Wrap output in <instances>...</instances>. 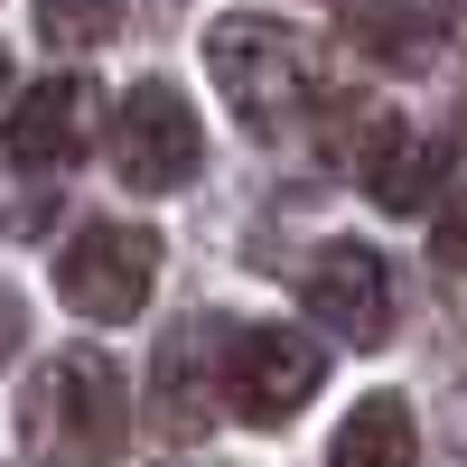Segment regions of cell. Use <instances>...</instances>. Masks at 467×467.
I'll return each instance as SVG.
<instances>
[{"label":"cell","mask_w":467,"mask_h":467,"mask_svg":"<svg viewBox=\"0 0 467 467\" xmlns=\"http://www.w3.org/2000/svg\"><path fill=\"white\" fill-rule=\"evenodd\" d=\"M327 467H420L411 402H402V393H365L356 411L337 420V449H327Z\"/></svg>","instance_id":"11"},{"label":"cell","mask_w":467,"mask_h":467,"mask_svg":"<svg viewBox=\"0 0 467 467\" xmlns=\"http://www.w3.org/2000/svg\"><path fill=\"white\" fill-rule=\"evenodd\" d=\"M206 66H215V94L244 112L253 131H290V122H299V103H308V57H299L290 28H271V19H215Z\"/></svg>","instance_id":"2"},{"label":"cell","mask_w":467,"mask_h":467,"mask_svg":"<svg viewBox=\"0 0 467 467\" xmlns=\"http://www.w3.org/2000/svg\"><path fill=\"white\" fill-rule=\"evenodd\" d=\"M431 253H440L449 271H467V187H449V197H440V215H431Z\"/></svg>","instance_id":"13"},{"label":"cell","mask_w":467,"mask_h":467,"mask_svg":"<svg viewBox=\"0 0 467 467\" xmlns=\"http://www.w3.org/2000/svg\"><path fill=\"white\" fill-rule=\"evenodd\" d=\"M150 281H160V234L150 224H85L66 244V262H57V290H66V308L75 318H94V327H122V318H140L150 308Z\"/></svg>","instance_id":"4"},{"label":"cell","mask_w":467,"mask_h":467,"mask_svg":"<svg viewBox=\"0 0 467 467\" xmlns=\"http://www.w3.org/2000/svg\"><path fill=\"white\" fill-rule=\"evenodd\" d=\"M206 160V131L197 112L178 103V85H160V75H140V85L112 103V178L140 187V197H169V187H187Z\"/></svg>","instance_id":"3"},{"label":"cell","mask_w":467,"mask_h":467,"mask_svg":"<svg viewBox=\"0 0 467 467\" xmlns=\"http://www.w3.org/2000/svg\"><path fill=\"white\" fill-rule=\"evenodd\" d=\"M19 337H28V308H19L10 290H0V365H10V356H19Z\"/></svg>","instance_id":"14"},{"label":"cell","mask_w":467,"mask_h":467,"mask_svg":"<svg viewBox=\"0 0 467 467\" xmlns=\"http://www.w3.org/2000/svg\"><path fill=\"white\" fill-rule=\"evenodd\" d=\"M131 0H37V37H57V47H103L112 28H122Z\"/></svg>","instance_id":"12"},{"label":"cell","mask_w":467,"mask_h":467,"mask_svg":"<svg viewBox=\"0 0 467 467\" xmlns=\"http://www.w3.org/2000/svg\"><path fill=\"white\" fill-rule=\"evenodd\" d=\"M19 431L57 467H112L122 458V431H131V393H122V374H112V356L57 346V356L37 365V383H28V402H19Z\"/></svg>","instance_id":"1"},{"label":"cell","mask_w":467,"mask_h":467,"mask_svg":"<svg viewBox=\"0 0 467 467\" xmlns=\"http://www.w3.org/2000/svg\"><path fill=\"white\" fill-rule=\"evenodd\" d=\"M440 169H449V150L431 131H411L402 112H365L356 122V178H365V197L383 215H420L431 187H440Z\"/></svg>","instance_id":"9"},{"label":"cell","mask_w":467,"mask_h":467,"mask_svg":"<svg viewBox=\"0 0 467 467\" xmlns=\"http://www.w3.org/2000/svg\"><path fill=\"white\" fill-rule=\"evenodd\" d=\"M224 318H197L160 337V365H150V431L160 440H206L215 420V393H224Z\"/></svg>","instance_id":"8"},{"label":"cell","mask_w":467,"mask_h":467,"mask_svg":"<svg viewBox=\"0 0 467 467\" xmlns=\"http://www.w3.org/2000/svg\"><path fill=\"white\" fill-rule=\"evenodd\" d=\"M94 131H103V94L85 75H47V85H28L10 112H0V160L19 178H66L94 150Z\"/></svg>","instance_id":"6"},{"label":"cell","mask_w":467,"mask_h":467,"mask_svg":"<svg viewBox=\"0 0 467 467\" xmlns=\"http://www.w3.org/2000/svg\"><path fill=\"white\" fill-rule=\"evenodd\" d=\"M0 85H10V57H0Z\"/></svg>","instance_id":"15"},{"label":"cell","mask_w":467,"mask_h":467,"mask_svg":"<svg viewBox=\"0 0 467 467\" xmlns=\"http://www.w3.org/2000/svg\"><path fill=\"white\" fill-rule=\"evenodd\" d=\"M299 299H308V318L327 337H346V346L393 337V262L374 244H318L299 262Z\"/></svg>","instance_id":"7"},{"label":"cell","mask_w":467,"mask_h":467,"mask_svg":"<svg viewBox=\"0 0 467 467\" xmlns=\"http://www.w3.org/2000/svg\"><path fill=\"white\" fill-rule=\"evenodd\" d=\"M346 37L383 66H431L440 37H449V0H356Z\"/></svg>","instance_id":"10"},{"label":"cell","mask_w":467,"mask_h":467,"mask_svg":"<svg viewBox=\"0 0 467 467\" xmlns=\"http://www.w3.org/2000/svg\"><path fill=\"white\" fill-rule=\"evenodd\" d=\"M327 383V356H318V337H299V327H234L224 337V411L234 420H290L308 393Z\"/></svg>","instance_id":"5"}]
</instances>
